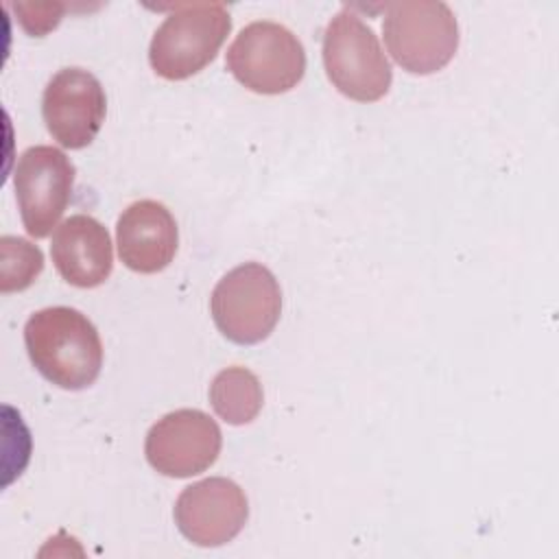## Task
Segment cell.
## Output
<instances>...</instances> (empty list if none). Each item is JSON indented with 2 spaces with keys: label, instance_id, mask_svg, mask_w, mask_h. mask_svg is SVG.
Here are the masks:
<instances>
[{
  "label": "cell",
  "instance_id": "cell-1",
  "mask_svg": "<svg viewBox=\"0 0 559 559\" xmlns=\"http://www.w3.org/2000/svg\"><path fill=\"white\" fill-rule=\"evenodd\" d=\"M24 345L33 367L68 391L90 386L103 367L98 330L83 312L68 306L33 312L24 325Z\"/></svg>",
  "mask_w": 559,
  "mask_h": 559
},
{
  "label": "cell",
  "instance_id": "cell-2",
  "mask_svg": "<svg viewBox=\"0 0 559 559\" xmlns=\"http://www.w3.org/2000/svg\"><path fill=\"white\" fill-rule=\"evenodd\" d=\"M229 31L231 17L225 4H179L153 33L148 63L162 79H190L214 61Z\"/></svg>",
  "mask_w": 559,
  "mask_h": 559
},
{
  "label": "cell",
  "instance_id": "cell-3",
  "mask_svg": "<svg viewBox=\"0 0 559 559\" xmlns=\"http://www.w3.org/2000/svg\"><path fill=\"white\" fill-rule=\"evenodd\" d=\"M323 68L330 83L358 103L380 100L393 81L391 63L373 28L349 7H343L325 26Z\"/></svg>",
  "mask_w": 559,
  "mask_h": 559
},
{
  "label": "cell",
  "instance_id": "cell-4",
  "mask_svg": "<svg viewBox=\"0 0 559 559\" xmlns=\"http://www.w3.org/2000/svg\"><path fill=\"white\" fill-rule=\"evenodd\" d=\"M382 35L393 61L411 74L439 72L459 48L456 17L441 0L386 4Z\"/></svg>",
  "mask_w": 559,
  "mask_h": 559
},
{
  "label": "cell",
  "instance_id": "cell-5",
  "mask_svg": "<svg viewBox=\"0 0 559 559\" xmlns=\"http://www.w3.org/2000/svg\"><path fill=\"white\" fill-rule=\"evenodd\" d=\"M231 76L255 94H284L306 74V50L284 24L258 20L247 24L225 55Z\"/></svg>",
  "mask_w": 559,
  "mask_h": 559
},
{
  "label": "cell",
  "instance_id": "cell-6",
  "mask_svg": "<svg viewBox=\"0 0 559 559\" xmlns=\"http://www.w3.org/2000/svg\"><path fill=\"white\" fill-rule=\"evenodd\" d=\"M210 310L218 332L238 345L264 341L282 314V290L275 275L260 262L227 271L212 290Z\"/></svg>",
  "mask_w": 559,
  "mask_h": 559
},
{
  "label": "cell",
  "instance_id": "cell-7",
  "mask_svg": "<svg viewBox=\"0 0 559 559\" xmlns=\"http://www.w3.org/2000/svg\"><path fill=\"white\" fill-rule=\"evenodd\" d=\"M74 186V164L48 144L26 148L13 170L22 225L33 238H46L63 216Z\"/></svg>",
  "mask_w": 559,
  "mask_h": 559
},
{
  "label": "cell",
  "instance_id": "cell-8",
  "mask_svg": "<svg viewBox=\"0 0 559 559\" xmlns=\"http://www.w3.org/2000/svg\"><path fill=\"white\" fill-rule=\"evenodd\" d=\"M221 445V428L207 413L179 408L151 426L144 454L155 472L170 478H190L216 463Z\"/></svg>",
  "mask_w": 559,
  "mask_h": 559
},
{
  "label": "cell",
  "instance_id": "cell-9",
  "mask_svg": "<svg viewBox=\"0 0 559 559\" xmlns=\"http://www.w3.org/2000/svg\"><path fill=\"white\" fill-rule=\"evenodd\" d=\"M105 114V90L85 68H61L44 87L41 116L48 133L63 148L76 151L92 144Z\"/></svg>",
  "mask_w": 559,
  "mask_h": 559
},
{
  "label": "cell",
  "instance_id": "cell-10",
  "mask_svg": "<svg viewBox=\"0 0 559 559\" xmlns=\"http://www.w3.org/2000/svg\"><path fill=\"white\" fill-rule=\"evenodd\" d=\"M249 518V502L240 485L212 476L188 485L175 502V524L179 533L203 548L231 542Z\"/></svg>",
  "mask_w": 559,
  "mask_h": 559
},
{
  "label": "cell",
  "instance_id": "cell-11",
  "mask_svg": "<svg viewBox=\"0 0 559 559\" xmlns=\"http://www.w3.org/2000/svg\"><path fill=\"white\" fill-rule=\"evenodd\" d=\"M116 245L127 269L135 273H159L177 253V223L164 203L153 199L135 201L118 218Z\"/></svg>",
  "mask_w": 559,
  "mask_h": 559
},
{
  "label": "cell",
  "instance_id": "cell-12",
  "mask_svg": "<svg viewBox=\"0 0 559 559\" xmlns=\"http://www.w3.org/2000/svg\"><path fill=\"white\" fill-rule=\"evenodd\" d=\"M50 255L57 273L76 288L100 286L114 269L109 231L90 214H74L55 229Z\"/></svg>",
  "mask_w": 559,
  "mask_h": 559
},
{
  "label": "cell",
  "instance_id": "cell-13",
  "mask_svg": "<svg viewBox=\"0 0 559 559\" xmlns=\"http://www.w3.org/2000/svg\"><path fill=\"white\" fill-rule=\"evenodd\" d=\"M210 404L223 421L231 426L249 424L262 411V384L251 369L240 365L227 367L210 384Z\"/></svg>",
  "mask_w": 559,
  "mask_h": 559
},
{
  "label": "cell",
  "instance_id": "cell-14",
  "mask_svg": "<svg viewBox=\"0 0 559 559\" xmlns=\"http://www.w3.org/2000/svg\"><path fill=\"white\" fill-rule=\"evenodd\" d=\"M0 251H2V266H0L2 293L28 288L44 271V253L39 251L37 245L24 238L2 236Z\"/></svg>",
  "mask_w": 559,
  "mask_h": 559
}]
</instances>
